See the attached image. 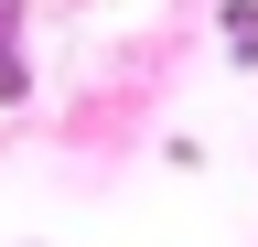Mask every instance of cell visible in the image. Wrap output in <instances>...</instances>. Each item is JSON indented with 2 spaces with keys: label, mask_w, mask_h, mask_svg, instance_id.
I'll return each instance as SVG.
<instances>
[{
  "label": "cell",
  "mask_w": 258,
  "mask_h": 247,
  "mask_svg": "<svg viewBox=\"0 0 258 247\" xmlns=\"http://www.w3.org/2000/svg\"><path fill=\"white\" fill-rule=\"evenodd\" d=\"M0 97H22V0H0Z\"/></svg>",
  "instance_id": "6da1fadb"
},
{
  "label": "cell",
  "mask_w": 258,
  "mask_h": 247,
  "mask_svg": "<svg viewBox=\"0 0 258 247\" xmlns=\"http://www.w3.org/2000/svg\"><path fill=\"white\" fill-rule=\"evenodd\" d=\"M226 43H237V65H258V0H226Z\"/></svg>",
  "instance_id": "7a4b0ae2"
}]
</instances>
